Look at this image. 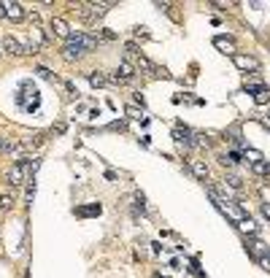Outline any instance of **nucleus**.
Masks as SVG:
<instances>
[{
  "mask_svg": "<svg viewBox=\"0 0 270 278\" xmlns=\"http://www.w3.org/2000/svg\"><path fill=\"white\" fill-rule=\"evenodd\" d=\"M84 54H89V51L84 49V46L76 41V38H68V41H65V46H62V59L73 62V59H81Z\"/></svg>",
  "mask_w": 270,
  "mask_h": 278,
  "instance_id": "1",
  "label": "nucleus"
},
{
  "mask_svg": "<svg viewBox=\"0 0 270 278\" xmlns=\"http://www.w3.org/2000/svg\"><path fill=\"white\" fill-rule=\"evenodd\" d=\"M27 176H30V173H27V165H24V160H22V162L11 165V170H8V184H11V187H19V184L30 181Z\"/></svg>",
  "mask_w": 270,
  "mask_h": 278,
  "instance_id": "2",
  "label": "nucleus"
},
{
  "mask_svg": "<svg viewBox=\"0 0 270 278\" xmlns=\"http://www.w3.org/2000/svg\"><path fill=\"white\" fill-rule=\"evenodd\" d=\"M133 76H135V65L130 62V59H122L119 68H116V73L111 76V81H114V84H124V81H130Z\"/></svg>",
  "mask_w": 270,
  "mask_h": 278,
  "instance_id": "3",
  "label": "nucleus"
},
{
  "mask_svg": "<svg viewBox=\"0 0 270 278\" xmlns=\"http://www.w3.org/2000/svg\"><path fill=\"white\" fill-rule=\"evenodd\" d=\"M3 51H5V54H11V57H22L24 54V46L22 43H19L16 41V38H3Z\"/></svg>",
  "mask_w": 270,
  "mask_h": 278,
  "instance_id": "4",
  "label": "nucleus"
},
{
  "mask_svg": "<svg viewBox=\"0 0 270 278\" xmlns=\"http://www.w3.org/2000/svg\"><path fill=\"white\" fill-rule=\"evenodd\" d=\"M5 19H11V22H22V19H24V5L22 3H5Z\"/></svg>",
  "mask_w": 270,
  "mask_h": 278,
  "instance_id": "5",
  "label": "nucleus"
},
{
  "mask_svg": "<svg viewBox=\"0 0 270 278\" xmlns=\"http://www.w3.org/2000/svg\"><path fill=\"white\" fill-rule=\"evenodd\" d=\"M214 46H216L219 51H225V54H233V57H235V41H233V38L216 35V38H214Z\"/></svg>",
  "mask_w": 270,
  "mask_h": 278,
  "instance_id": "6",
  "label": "nucleus"
},
{
  "mask_svg": "<svg viewBox=\"0 0 270 278\" xmlns=\"http://www.w3.org/2000/svg\"><path fill=\"white\" fill-rule=\"evenodd\" d=\"M51 30H54V35H57V38H65V41L70 38L68 22H65V19H60V16H54V19H51Z\"/></svg>",
  "mask_w": 270,
  "mask_h": 278,
  "instance_id": "7",
  "label": "nucleus"
},
{
  "mask_svg": "<svg viewBox=\"0 0 270 278\" xmlns=\"http://www.w3.org/2000/svg\"><path fill=\"white\" fill-rule=\"evenodd\" d=\"M189 170H192L200 181H208V165L203 160H189Z\"/></svg>",
  "mask_w": 270,
  "mask_h": 278,
  "instance_id": "8",
  "label": "nucleus"
},
{
  "mask_svg": "<svg viewBox=\"0 0 270 278\" xmlns=\"http://www.w3.org/2000/svg\"><path fill=\"white\" fill-rule=\"evenodd\" d=\"M233 59H235V65H238L241 70H257V68H260V62H257L254 57H246V54H235Z\"/></svg>",
  "mask_w": 270,
  "mask_h": 278,
  "instance_id": "9",
  "label": "nucleus"
},
{
  "mask_svg": "<svg viewBox=\"0 0 270 278\" xmlns=\"http://www.w3.org/2000/svg\"><path fill=\"white\" fill-rule=\"evenodd\" d=\"M173 138L179 146H192V132H189L187 127H176L173 130Z\"/></svg>",
  "mask_w": 270,
  "mask_h": 278,
  "instance_id": "10",
  "label": "nucleus"
},
{
  "mask_svg": "<svg viewBox=\"0 0 270 278\" xmlns=\"http://www.w3.org/2000/svg\"><path fill=\"white\" fill-rule=\"evenodd\" d=\"M135 68H138V70H149V73H157V70H160L149 57H143V54H135Z\"/></svg>",
  "mask_w": 270,
  "mask_h": 278,
  "instance_id": "11",
  "label": "nucleus"
},
{
  "mask_svg": "<svg viewBox=\"0 0 270 278\" xmlns=\"http://www.w3.org/2000/svg\"><path fill=\"white\" fill-rule=\"evenodd\" d=\"M238 230L243 235H257V222L252 219V216H243V219L238 222Z\"/></svg>",
  "mask_w": 270,
  "mask_h": 278,
  "instance_id": "12",
  "label": "nucleus"
},
{
  "mask_svg": "<svg viewBox=\"0 0 270 278\" xmlns=\"http://www.w3.org/2000/svg\"><path fill=\"white\" fill-rule=\"evenodd\" d=\"M100 203H95V205H84V208H76V214L78 216H97V214H100Z\"/></svg>",
  "mask_w": 270,
  "mask_h": 278,
  "instance_id": "13",
  "label": "nucleus"
},
{
  "mask_svg": "<svg viewBox=\"0 0 270 278\" xmlns=\"http://www.w3.org/2000/svg\"><path fill=\"white\" fill-rule=\"evenodd\" d=\"M252 170H254L257 176H270V162H265V160H262V162L252 165Z\"/></svg>",
  "mask_w": 270,
  "mask_h": 278,
  "instance_id": "14",
  "label": "nucleus"
},
{
  "mask_svg": "<svg viewBox=\"0 0 270 278\" xmlns=\"http://www.w3.org/2000/svg\"><path fill=\"white\" fill-rule=\"evenodd\" d=\"M254 100H257V105H265V103H270V89H268V87H262V89L254 95Z\"/></svg>",
  "mask_w": 270,
  "mask_h": 278,
  "instance_id": "15",
  "label": "nucleus"
},
{
  "mask_svg": "<svg viewBox=\"0 0 270 278\" xmlns=\"http://www.w3.org/2000/svg\"><path fill=\"white\" fill-rule=\"evenodd\" d=\"M243 157H246V160L252 162V165L262 162V154H260V151H257V149H246V151H243Z\"/></svg>",
  "mask_w": 270,
  "mask_h": 278,
  "instance_id": "16",
  "label": "nucleus"
},
{
  "mask_svg": "<svg viewBox=\"0 0 270 278\" xmlns=\"http://www.w3.org/2000/svg\"><path fill=\"white\" fill-rule=\"evenodd\" d=\"M89 81H92V87H105V76L97 73V70H92V73H89Z\"/></svg>",
  "mask_w": 270,
  "mask_h": 278,
  "instance_id": "17",
  "label": "nucleus"
},
{
  "mask_svg": "<svg viewBox=\"0 0 270 278\" xmlns=\"http://www.w3.org/2000/svg\"><path fill=\"white\" fill-rule=\"evenodd\" d=\"M225 187H230V189H241V187H243V181H241L238 176H233V173H230V176L225 178Z\"/></svg>",
  "mask_w": 270,
  "mask_h": 278,
  "instance_id": "18",
  "label": "nucleus"
},
{
  "mask_svg": "<svg viewBox=\"0 0 270 278\" xmlns=\"http://www.w3.org/2000/svg\"><path fill=\"white\" fill-rule=\"evenodd\" d=\"M41 141H43V135H32V138H27V141L22 143L24 149H35V146H41Z\"/></svg>",
  "mask_w": 270,
  "mask_h": 278,
  "instance_id": "19",
  "label": "nucleus"
},
{
  "mask_svg": "<svg viewBox=\"0 0 270 278\" xmlns=\"http://www.w3.org/2000/svg\"><path fill=\"white\" fill-rule=\"evenodd\" d=\"M11 205H14V200H11L8 195H3V197H0V211H11Z\"/></svg>",
  "mask_w": 270,
  "mask_h": 278,
  "instance_id": "20",
  "label": "nucleus"
},
{
  "mask_svg": "<svg viewBox=\"0 0 270 278\" xmlns=\"http://www.w3.org/2000/svg\"><path fill=\"white\" fill-rule=\"evenodd\" d=\"M127 116H133V119H141V111H138L135 105H127Z\"/></svg>",
  "mask_w": 270,
  "mask_h": 278,
  "instance_id": "21",
  "label": "nucleus"
},
{
  "mask_svg": "<svg viewBox=\"0 0 270 278\" xmlns=\"http://www.w3.org/2000/svg\"><path fill=\"white\" fill-rule=\"evenodd\" d=\"M260 192H262V197H265V200H268V205H270V187H262Z\"/></svg>",
  "mask_w": 270,
  "mask_h": 278,
  "instance_id": "22",
  "label": "nucleus"
},
{
  "mask_svg": "<svg viewBox=\"0 0 270 278\" xmlns=\"http://www.w3.org/2000/svg\"><path fill=\"white\" fill-rule=\"evenodd\" d=\"M38 73H41L43 78H51V70L49 68H38Z\"/></svg>",
  "mask_w": 270,
  "mask_h": 278,
  "instance_id": "23",
  "label": "nucleus"
},
{
  "mask_svg": "<svg viewBox=\"0 0 270 278\" xmlns=\"http://www.w3.org/2000/svg\"><path fill=\"white\" fill-rule=\"evenodd\" d=\"M262 214H265V216H268V219H270V205H268V203H265V205H262Z\"/></svg>",
  "mask_w": 270,
  "mask_h": 278,
  "instance_id": "24",
  "label": "nucleus"
},
{
  "mask_svg": "<svg viewBox=\"0 0 270 278\" xmlns=\"http://www.w3.org/2000/svg\"><path fill=\"white\" fill-rule=\"evenodd\" d=\"M5 16V3H0V19Z\"/></svg>",
  "mask_w": 270,
  "mask_h": 278,
  "instance_id": "25",
  "label": "nucleus"
},
{
  "mask_svg": "<svg viewBox=\"0 0 270 278\" xmlns=\"http://www.w3.org/2000/svg\"><path fill=\"white\" fill-rule=\"evenodd\" d=\"M268 260H270V251H268Z\"/></svg>",
  "mask_w": 270,
  "mask_h": 278,
  "instance_id": "26",
  "label": "nucleus"
}]
</instances>
